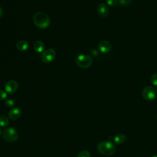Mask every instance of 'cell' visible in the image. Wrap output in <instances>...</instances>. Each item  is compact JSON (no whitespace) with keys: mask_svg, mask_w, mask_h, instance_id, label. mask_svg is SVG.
<instances>
[{"mask_svg":"<svg viewBox=\"0 0 157 157\" xmlns=\"http://www.w3.org/2000/svg\"><path fill=\"white\" fill-rule=\"evenodd\" d=\"M18 88V83L13 80L8 81L5 85V90L7 93L12 94L15 93Z\"/></svg>","mask_w":157,"mask_h":157,"instance_id":"52a82bcc","label":"cell"},{"mask_svg":"<svg viewBox=\"0 0 157 157\" xmlns=\"http://www.w3.org/2000/svg\"><path fill=\"white\" fill-rule=\"evenodd\" d=\"M3 138L7 142H15L18 137V132L13 128H9L4 131L2 133Z\"/></svg>","mask_w":157,"mask_h":157,"instance_id":"277c9868","label":"cell"},{"mask_svg":"<svg viewBox=\"0 0 157 157\" xmlns=\"http://www.w3.org/2000/svg\"><path fill=\"white\" fill-rule=\"evenodd\" d=\"M2 134V131H1V129H0V136Z\"/></svg>","mask_w":157,"mask_h":157,"instance_id":"7402d4cb","label":"cell"},{"mask_svg":"<svg viewBox=\"0 0 157 157\" xmlns=\"http://www.w3.org/2000/svg\"><path fill=\"white\" fill-rule=\"evenodd\" d=\"M76 64L82 68H88L93 63V58L88 55H79L75 59Z\"/></svg>","mask_w":157,"mask_h":157,"instance_id":"3957f363","label":"cell"},{"mask_svg":"<svg viewBox=\"0 0 157 157\" xmlns=\"http://www.w3.org/2000/svg\"><path fill=\"white\" fill-rule=\"evenodd\" d=\"M56 52L52 48H48L44 50L41 55V59L44 63H49L55 58Z\"/></svg>","mask_w":157,"mask_h":157,"instance_id":"5b68a950","label":"cell"},{"mask_svg":"<svg viewBox=\"0 0 157 157\" xmlns=\"http://www.w3.org/2000/svg\"><path fill=\"white\" fill-rule=\"evenodd\" d=\"M97 149L101 154L105 156H110L115 153L116 148L113 143L107 140L99 142L97 146Z\"/></svg>","mask_w":157,"mask_h":157,"instance_id":"7a4b0ae2","label":"cell"},{"mask_svg":"<svg viewBox=\"0 0 157 157\" xmlns=\"http://www.w3.org/2000/svg\"><path fill=\"white\" fill-rule=\"evenodd\" d=\"M33 21L36 26L40 29L47 28L50 25L48 15L43 12H36L33 17Z\"/></svg>","mask_w":157,"mask_h":157,"instance_id":"6da1fadb","label":"cell"},{"mask_svg":"<svg viewBox=\"0 0 157 157\" xmlns=\"http://www.w3.org/2000/svg\"><path fill=\"white\" fill-rule=\"evenodd\" d=\"M5 104L7 107H13L15 105V102L14 100L11 99H8L6 101Z\"/></svg>","mask_w":157,"mask_h":157,"instance_id":"e0dca14e","label":"cell"},{"mask_svg":"<svg viewBox=\"0 0 157 157\" xmlns=\"http://www.w3.org/2000/svg\"><path fill=\"white\" fill-rule=\"evenodd\" d=\"M156 120H157V115H156Z\"/></svg>","mask_w":157,"mask_h":157,"instance_id":"d4e9b609","label":"cell"},{"mask_svg":"<svg viewBox=\"0 0 157 157\" xmlns=\"http://www.w3.org/2000/svg\"><path fill=\"white\" fill-rule=\"evenodd\" d=\"M9 123V117L6 115H1L0 117V126L2 128H6L7 126Z\"/></svg>","mask_w":157,"mask_h":157,"instance_id":"5bb4252c","label":"cell"},{"mask_svg":"<svg viewBox=\"0 0 157 157\" xmlns=\"http://www.w3.org/2000/svg\"><path fill=\"white\" fill-rule=\"evenodd\" d=\"M28 47H29L28 43L25 40H19L16 44L17 48L19 51H21V52H23V51L26 50L28 48Z\"/></svg>","mask_w":157,"mask_h":157,"instance_id":"7c38bea8","label":"cell"},{"mask_svg":"<svg viewBox=\"0 0 157 157\" xmlns=\"http://www.w3.org/2000/svg\"><path fill=\"white\" fill-rule=\"evenodd\" d=\"M156 93L155 88L152 86H147L144 88L142 92L143 98L147 101L153 100L156 97Z\"/></svg>","mask_w":157,"mask_h":157,"instance_id":"8992f818","label":"cell"},{"mask_svg":"<svg viewBox=\"0 0 157 157\" xmlns=\"http://www.w3.org/2000/svg\"><path fill=\"white\" fill-rule=\"evenodd\" d=\"M132 0H119V3L121 6H126L128 4H129Z\"/></svg>","mask_w":157,"mask_h":157,"instance_id":"ffe728a7","label":"cell"},{"mask_svg":"<svg viewBox=\"0 0 157 157\" xmlns=\"http://www.w3.org/2000/svg\"><path fill=\"white\" fill-rule=\"evenodd\" d=\"M151 83L155 86H157V74H153L150 77Z\"/></svg>","mask_w":157,"mask_h":157,"instance_id":"2e32d148","label":"cell"},{"mask_svg":"<svg viewBox=\"0 0 157 157\" xmlns=\"http://www.w3.org/2000/svg\"><path fill=\"white\" fill-rule=\"evenodd\" d=\"M98 14L102 17H105L109 13V8L104 3H101L97 7Z\"/></svg>","mask_w":157,"mask_h":157,"instance_id":"30bf717a","label":"cell"},{"mask_svg":"<svg viewBox=\"0 0 157 157\" xmlns=\"http://www.w3.org/2000/svg\"><path fill=\"white\" fill-rule=\"evenodd\" d=\"M21 115V110L19 107H13L11 109L8 113L9 118H10L11 120H17Z\"/></svg>","mask_w":157,"mask_h":157,"instance_id":"9c48e42d","label":"cell"},{"mask_svg":"<svg viewBox=\"0 0 157 157\" xmlns=\"http://www.w3.org/2000/svg\"><path fill=\"white\" fill-rule=\"evenodd\" d=\"M113 140L117 144H121L125 142L126 136L122 133H118L113 137Z\"/></svg>","mask_w":157,"mask_h":157,"instance_id":"4fadbf2b","label":"cell"},{"mask_svg":"<svg viewBox=\"0 0 157 157\" xmlns=\"http://www.w3.org/2000/svg\"><path fill=\"white\" fill-rule=\"evenodd\" d=\"M155 90H156V93H157V88H156Z\"/></svg>","mask_w":157,"mask_h":157,"instance_id":"cb8c5ba5","label":"cell"},{"mask_svg":"<svg viewBox=\"0 0 157 157\" xmlns=\"http://www.w3.org/2000/svg\"><path fill=\"white\" fill-rule=\"evenodd\" d=\"M7 96V93L3 90H0V100L5 99Z\"/></svg>","mask_w":157,"mask_h":157,"instance_id":"d6986e66","label":"cell"},{"mask_svg":"<svg viewBox=\"0 0 157 157\" xmlns=\"http://www.w3.org/2000/svg\"><path fill=\"white\" fill-rule=\"evenodd\" d=\"M98 48L101 52L103 53H107L110 52L112 49V45L109 41L102 40L99 43Z\"/></svg>","mask_w":157,"mask_h":157,"instance_id":"ba28073f","label":"cell"},{"mask_svg":"<svg viewBox=\"0 0 157 157\" xmlns=\"http://www.w3.org/2000/svg\"><path fill=\"white\" fill-rule=\"evenodd\" d=\"M77 157H90V153L87 150H82L78 153Z\"/></svg>","mask_w":157,"mask_h":157,"instance_id":"9a60e30c","label":"cell"},{"mask_svg":"<svg viewBox=\"0 0 157 157\" xmlns=\"http://www.w3.org/2000/svg\"><path fill=\"white\" fill-rule=\"evenodd\" d=\"M151 157H157V155H153V156H152Z\"/></svg>","mask_w":157,"mask_h":157,"instance_id":"603a6c76","label":"cell"},{"mask_svg":"<svg viewBox=\"0 0 157 157\" xmlns=\"http://www.w3.org/2000/svg\"><path fill=\"white\" fill-rule=\"evenodd\" d=\"M107 4L110 7L115 6L118 3V0H106Z\"/></svg>","mask_w":157,"mask_h":157,"instance_id":"ac0fdd59","label":"cell"},{"mask_svg":"<svg viewBox=\"0 0 157 157\" xmlns=\"http://www.w3.org/2000/svg\"><path fill=\"white\" fill-rule=\"evenodd\" d=\"M44 47H45L44 44L41 40H36L33 44V48H34V50L36 52H38V53L43 52Z\"/></svg>","mask_w":157,"mask_h":157,"instance_id":"8fae6325","label":"cell"},{"mask_svg":"<svg viewBox=\"0 0 157 157\" xmlns=\"http://www.w3.org/2000/svg\"><path fill=\"white\" fill-rule=\"evenodd\" d=\"M2 12H3L2 9V8L0 7V18L1 17V16H2Z\"/></svg>","mask_w":157,"mask_h":157,"instance_id":"44dd1931","label":"cell"}]
</instances>
